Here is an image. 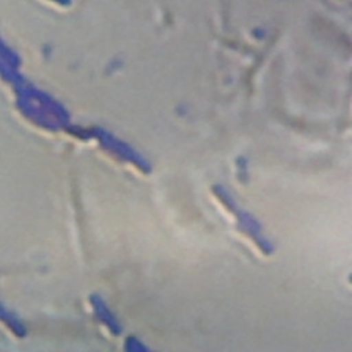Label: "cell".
Here are the masks:
<instances>
[{
    "mask_svg": "<svg viewBox=\"0 0 352 352\" xmlns=\"http://www.w3.org/2000/svg\"><path fill=\"white\" fill-rule=\"evenodd\" d=\"M126 349H132V351H143L144 349V345L140 342V341H138L136 338H129L128 340V342H126Z\"/></svg>",
    "mask_w": 352,
    "mask_h": 352,
    "instance_id": "4",
    "label": "cell"
},
{
    "mask_svg": "<svg viewBox=\"0 0 352 352\" xmlns=\"http://www.w3.org/2000/svg\"><path fill=\"white\" fill-rule=\"evenodd\" d=\"M94 136H96L107 150L113 151L118 157H122L124 160H128V161L133 162L135 165H138L143 170H150V162L140 153H138L128 143L120 140L118 138H116L110 132H107L102 128H94Z\"/></svg>",
    "mask_w": 352,
    "mask_h": 352,
    "instance_id": "2",
    "label": "cell"
},
{
    "mask_svg": "<svg viewBox=\"0 0 352 352\" xmlns=\"http://www.w3.org/2000/svg\"><path fill=\"white\" fill-rule=\"evenodd\" d=\"M216 192L219 194V197L236 213L238 216V221L241 223V226L243 227V230L246 232H249L252 235V238L261 246L263 250L265 252H272V243L265 238V235L261 231V226L260 223L248 212H245L243 209L238 208L236 202L232 199V197L230 195V192L223 187V186H216Z\"/></svg>",
    "mask_w": 352,
    "mask_h": 352,
    "instance_id": "1",
    "label": "cell"
},
{
    "mask_svg": "<svg viewBox=\"0 0 352 352\" xmlns=\"http://www.w3.org/2000/svg\"><path fill=\"white\" fill-rule=\"evenodd\" d=\"M92 302H94V307H95V312L98 314V316L100 318L102 322H104L107 324V327L114 331L116 334L121 333L122 327L121 324L118 323V320L116 319V316L111 314V311L107 308L106 302L100 298V296H94L92 297Z\"/></svg>",
    "mask_w": 352,
    "mask_h": 352,
    "instance_id": "3",
    "label": "cell"
}]
</instances>
